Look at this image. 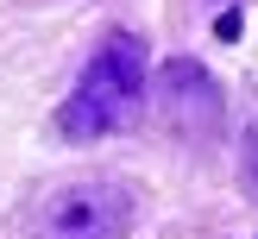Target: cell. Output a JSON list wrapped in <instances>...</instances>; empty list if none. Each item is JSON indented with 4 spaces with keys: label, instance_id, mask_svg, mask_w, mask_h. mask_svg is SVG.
Listing matches in <instances>:
<instances>
[{
    "label": "cell",
    "instance_id": "obj_3",
    "mask_svg": "<svg viewBox=\"0 0 258 239\" xmlns=\"http://www.w3.org/2000/svg\"><path fill=\"white\" fill-rule=\"evenodd\" d=\"M151 95H158V120L170 126V132H183V138L221 132V113H227L221 82H214L196 57H170L158 69V88H151Z\"/></svg>",
    "mask_w": 258,
    "mask_h": 239
},
{
    "label": "cell",
    "instance_id": "obj_2",
    "mask_svg": "<svg viewBox=\"0 0 258 239\" xmlns=\"http://www.w3.org/2000/svg\"><path fill=\"white\" fill-rule=\"evenodd\" d=\"M133 220H139V201H133V189L113 183V176H76V183H57L32 208L38 239H126Z\"/></svg>",
    "mask_w": 258,
    "mask_h": 239
},
{
    "label": "cell",
    "instance_id": "obj_1",
    "mask_svg": "<svg viewBox=\"0 0 258 239\" xmlns=\"http://www.w3.org/2000/svg\"><path fill=\"white\" fill-rule=\"evenodd\" d=\"M139 95H145V38L139 32H107V44L88 57V69L70 88V101L57 107V132L63 138H107L113 126H126Z\"/></svg>",
    "mask_w": 258,
    "mask_h": 239
},
{
    "label": "cell",
    "instance_id": "obj_4",
    "mask_svg": "<svg viewBox=\"0 0 258 239\" xmlns=\"http://www.w3.org/2000/svg\"><path fill=\"white\" fill-rule=\"evenodd\" d=\"M239 176H246V195L258 201V120L246 126V145H239Z\"/></svg>",
    "mask_w": 258,
    "mask_h": 239
}]
</instances>
